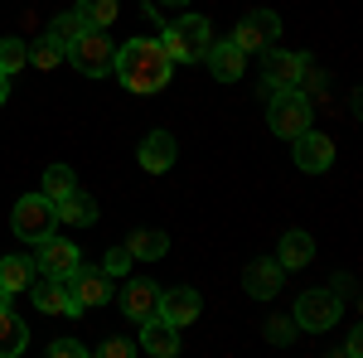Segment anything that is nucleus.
<instances>
[{"instance_id":"f3484780","label":"nucleus","mask_w":363,"mask_h":358,"mask_svg":"<svg viewBox=\"0 0 363 358\" xmlns=\"http://www.w3.org/2000/svg\"><path fill=\"white\" fill-rule=\"evenodd\" d=\"M136 349H145V354H155V358H174V354H179V330L165 325V320L155 315V320L140 325V344H136Z\"/></svg>"},{"instance_id":"a211bd4d","label":"nucleus","mask_w":363,"mask_h":358,"mask_svg":"<svg viewBox=\"0 0 363 358\" xmlns=\"http://www.w3.org/2000/svg\"><path fill=\"white\" fill-rule=\"evenodd\" d=\"M169 165H174V136L169 131H150V136L140 140V169L165 174Z\"/></svg>"},{"instance_id":"cd10ccee","label":"nucleus","mask_w":363,"mask_h":358,"mask_svg":"<svg viewBox=\"0 0 363 358\" xmlns=\"http://www.w3.org/2000/svg\"><path fill=\"white\" fill-rule=\"evenodd\" d=\"M58 58H63V49H58L49 34H44L39 44H29V63H34V68H58Z\"/></svg>"},{"instance_id":"aec40b11","label":"nucleus","mask_w":363,"mask_h":358,"mask_svg":"<svg viewBox=\"0 0 363 358\" xmlns=\"http://www.w3.org/2000/svg\"><path fill=\"white\" fill-rule=\"evenodd\" d=\"M34 272H39V267H34L29 257H5V262H0V291H10V296L29 291V286H34Z\"/></svg>"},{"instance_id":"412c9836","label":"nucleus","mask_w":363,"mask_h":358,"mask_svg":"<svg viewBox=\"0 0 363 358\" xmlns=\"http://www.w3.org/2000/svg\"><path fill=\"white\" fill-rule=\"evenodd\" d=\"M54 208H58V223H73V228H87V223H97V203H92L87 194H78V189L63 194Z\"/></svg>"},{"instance_id":"5701e85b","label":"nucleus","mask_w":363,"mask_h":358,"mask_svg":"<svg viewBox=\"0 0 363 358\" xmlns=\"http://www.w3.org/2000/svg\"><path fill=\"white\" fill-rule=\"evenodd\" d=\"M126 252H131V257H145V262H160V257L169 252V237L160 233V228H140V233L126 237Z\"/></svg>"},{"instance_id":"473e14b6","label":"nucleus","mask_w":363,"mask_h":358,"mask_svg":"<svg viewBox=\"0 0 363 358\" xmlns=\"http://www.w3.org/2000/svg\"><path fill=\"white\" fill-rule=\"evenodd\" d=\"M150 5H155V20H165L160 10H179V5H189V0H150Z\"/></svg>"},{"instance_id":"c85d7f7f","label":"nucleus","mask_w":363,"mask_h":358,"mask_svg":"<svg viewBox=\"0 0 363 358\" xmlns=\"http://www.w3.org/2000/svg\"><path fill=\"white\" fill-rule=\"evenodd\" d=\"M131 262H136L131 252L116 247V252H107V267H102V272H107V276H126V272H131Z\"/></svg>"},{"instance_id":"393cba45","label":"nucleus","mask_w":363,"mask_h":358,"mask_svg":"<svg viewBox=\"0 0 363 358\" xmlns=\"http://www.w3.org/2000/svg\"><path fill=\"white\" fill-rule=\"evenodd\" d=\"M83 20H78V10H73V15H58L54 25H49V39H54L58 49H63V54H68V44H73V39H78V34H83Z\"/></svg>"},{"instance_id":"f257e3e1","label":"nucleus","mask_w":363,"mask_h":358,"mask_svg":"<svg viewBox=\"0 0 363 358\" xmlns=\"http://www.w3.org/2000/svg\"><path fill=\"white\" fill-rule=\"evenodd\" d=\"M169 68H174V58L165 54V44L160 39H140V34L116 49V63H112V73L126 83V92H140V97L160 92L169 83Z\"/></svg>"},{"instance_id":"b1692460","label":"nucleus","mask_w":363,"mask_h":358,"mask_svg":"<svg viewBox=\"0 0 363 358\" xmlns=\"http://www.w3.org/2000/svg\"><path fill=\"white\" fill-rule=\"evenodd\" d=\"M78 20L87 29H107L116 20V0H78Z\"/></svg>"},{"instance_id":"7c9ffc66","label":"nucleus","mask_w":363,"mask_h":358,"mask_svg":"<svg viewBox=\"0 0 363 358\" xmlns=\"http://www.w3.org/2000/svg\"><path fill=\"white\" fill-rule=\"evenodd\" d=\"M102 354H107V358H131V354H136V344H131V339H102Z\"/></svg>"},{"instance_id":"1a4fd4ad","label":"nucleus","mask_w":363,"mask_h":358,"mask_svg":"<svg viewBox=\"0 0 363 358\" xmlns=\"http://www.w3.org/2000/svg\"><path fill=\"white\" fill-rule=\"evenodd\" d=\"M296 145V169H306V174H325V169L335 165V140L325 136V131H301V136H291Z\"/></svg>"},{"instance_id":"f8f14e48","label":"nucleus","mask_w":363,"mask_h":358,"mask_svg":"<svg viewBox=\"0 0 363 358\" xmlns=\"http://www.w3.org/2000/svg\"><path fill=\"white\" fill-rule=\"evenodd\" d=\"M121 310H126L131 325L155 320V315H160V286H155V281H126V286H121Z\"/></svg>"},{"instance_id":"9d476101","label":"nucleus","mask_w":363,"mask_h":358,"mask_svg":"<svg viewBox=\"0 0 363 358\" xmlns=\"http://www.w3.org/2000/svg\"><path fill=\"white\" fill-rule=\"evenodd\" d=\"M68 291H73V301L78 310H92V305H107L112 301V276L102 272V267H78V272L68 276Z\"/></svg>"},{"instance_id":"c756f323","label":"nucleus","mask_w":363,"mask_h":358,"mask_svg":"<svg viewBox=\"0 0 363 358\" xmlns=\"http://www.w3.org/2000/svg\"><path fill=\"white\" fill-rule=\"evenodd\" d=\"M49 354H54V358H83L87 349L78 344V339H54V344H49Z\"/></svg>"},{"instance_id":"9b49d317","label":"nucleus","mask_w":363,"mask_h":358,"mask_svg":"<svg viewBox=\"0 0 363 358\" xmlns=\"http://www.w3.org/2000/svg\"><path fill=\"white\" fill-rule=\"evenodd\" d=\"M199 310H203V296H199L194 286H174V291H160V320H165V325H174V330L194 325Z\"/></svg>"},{"instance_id":"423d86ee","label":"nucleus","mask_w":363,"mask_h":358,"mask_svg":"<svg viewBox=\"0 0 363 358\" xmlns=\"http://www.w3.org/2000/svg\"><path fill=\"white\" fill-rule=\"evenodd\" d=\"M277 39H281V15H272V10H252V15H242L238 29H233V44H238L242 54H262V49H272Z\"/></svg>"},{"instance_id":"6e6552de","label":"nucleus","mask_w":363,"mask_h":358,"mask_svg":"<svg viewBox=\"0 0 363 358\" xmlns=\"http://www.w3.org/2000/svg\"><path fill=\"white\" fill-rule=\"evenodd\" d=\"M296 325L310 330V334L335 330L339 325V296L335 291H306V296L296 301Z\"/></svg>"},{"instance_id":"0eeeda50","label":"nucleus","mask_w":363,"mask_h":358,"mask_svg":"<svg viewBox=\"0 0 363 358\" xmlns=\"http://www.w3.org/2000/svg\"><path fill=\"white\" fill-rule=\"evenodd\" d=\"M34 247H39L34 267H39L44 276H58V281H68V276H73L78 267H83V252L73 247L68 237H54V233H49V237H39Z\"/></svg>"},{"instance_id":"4468645a","label":"nucleus","mask_w":363,"mask_h":358,"mask_svg":"<svg viewBox=\"0 0 363 358\" xmlns=\"http://www.w3.org/2000/svg\"><path fill=\"white\" fill-rule=\"evenodd\" d=\"M29 296H34V305H39L44 315H83L78 301H73V291H68V281H58V276L34 281V286H29Z\"/></svg>"},{"instance_id":"f03ea898","label":"nucleus","mask_w":363,"mask_h":358,"mask_svg":"<svg viewBox=\"0 0 363 358\" xmlns=\"http://www.w3.org/2000/svg\"><path fill=\"white\" fill-rule=\"evenodd\" d=\"M165 54L174 63H199V58L208 54V44H213V29L203 15H179V20H169L165 25Z\"/></svg>"},{"instance_id":"72a5a7b5","label":"nucleus","mask_w":363,"mask_h":358,"mask_svg":"<svg viewBox=\"0 0 363 358\" xmlns=\"http://www.w3.org/2000/svg\"><path fill=\"white\" fill-rule=\"evenodd\" d=\"M0 102H5V73H0Z\"/></svg>"},{"instance_id":"39448f33","label":"nucleus","mask_w":363,"mask_h":358,"mask_svg":"<svg viewBox=\"0 0 363 358\" xmlns=\"http://www.w3.org/2000/svg\"><path fill=\"white\" fill-rule=\"evenodd\" d=\"M267 126L277 131L281 140L301 136L310 126V102L301 87H281V92H272V107H267Z\"/></svg>"},{"instance_id":"2f4dec72","label":"nucleus","mask_w":363,"mask_h":358,"mask_svg":"<svg viewBox=\"0 0 363 358\" xmlns=\"http://www.w3.org/2000/svg\"><path fill=\"white\" fill-rule=\"evenodd\" d=\"M267 339H277V344H281V339H291V320H281V315H277V320H267Z\"/></svg>"},{"instance_id":"bb28decb","label":"nucleus","mask_w":363,"mask_h":358,"mask_svg":"<svg viewBox=\"0 0 363 358\" xmlns=\"http://www.w3.org/2000/svg\"><path fill=\"white\" fill-rule=\"evenodd\" d=\"M73 189H78V184H73V169L68 165H49L44 169V194H49L54 203L63 198V194H73Z\"/></svg>"},{"instance_id":"ddd939ff","label":"nucleus","mask_w":363,"mask_h":358,"mask_svg":"<svg viewBox=\"0 0 363 358\" xmlns=\"http://www.w3.org/2000/svg\"><path fill=\"white\" fill-rule=\"evenodd\" d=\"M262 78H267L272 92H281V87H301V78H306V54H281V49H272L267 63H262Z\"/></svg>"},{"instance_id":"a878e982","label":"nucleus","mask_w":363,"mask_h":358,"mask_svg":"<svg viewBox=\"0 0 363 358\" xmlns=\"http://www.w3.org/2000/svg\"><path fill=\"white\" fill-rule=\"evenodd\" d=\"M29 63V49H25V39H0V73L10 78V73H20Z\"/></svg>"},{"instance_id":"2eb2a0df","label":"nucleus","mask_w":363,"mask_h":358,"mask_svg":"<svg viewBox=\"0 0 363 358\" xmlns=\"http://www.w3.org/2000/svg\"><path fill=\"white\" fill-rule=\"evenodd\" d=\"M25 349H29V330L10 310V291H0V358H20Z\"/></svg>"},{"instance_id":"20e7f679","label":"nucleus","mask_w":363,"mask_h":358,"mask_svg":"<svg viewBox=\"0 0 363 358\" xmlns=\"http://www.w3.org/2000/svg\"><path fill=\"white\" fill-rule=\"evenodd\" d=\"M10 228H15V237H25V242H39V237H49L58 228V208L49 194H25L20 203H15V218H10Z\"/></svg>"},{"instance_id":"4be33fe9","label":"nucleus","mask_w":363,"mask_h":358,"mask_svg":"<svg viewBox=\"0 0 363 358\" xmlns=\"http://www.w3.org/2000/svg\"><path fill=\"white\" fill-rule=\"evenodd\" d=\"M310 257H315V242H310V233H286V237H281V257H277L281 272H296V267H306Z\"/></svg>"},{"instance_id":"dca6fc26","label":"nucleus","mask_w":363,"mask_h":358,"mask_svg":"<svg viewBox=\"0 0 363 358\" xmlns=\"http://www.w3.org/2000/svg\"><path fill=\"white\" fill-rule=\"evenodd\" d=\"M203 63H208V73H213L218 83H238V78H242V68H247V54H242L233 39H223V44H208Z\"/></svg>"},{"instance_id":"7ed1b4c3","label":"nucleus","mask_w":363,"mask_h":358,"mask_svg":"<svg viewBox=\"0 0 363 358\" xmlns=\"http://www.w3.org/2000/svg\"><path fill=\"white\" fill-rule=\"evenodd\" d=\"M68 58L83 78H107L116 63V44L107 39V29H83L73 44H68Z\"/></svg>"},{"instance_id":"6ab92c4d","label":"nucleus","mask_w":363,"mask_h":358,"mask_svg":"<svg viewBox=\"0 0 363 358\" xmlns=\"http://www.w3.org/2000/svg\"><path fill=\"white\" fill-rule=\"evenodd\" d=\"M281 267L277 262H252L247 272H242V286H247V296H257V301H272L281 291Z\"/></svg>"}]
</instances>
